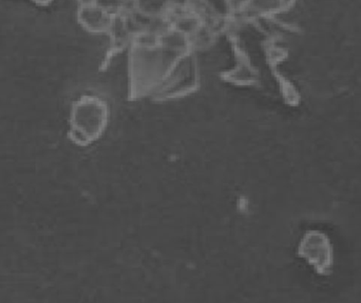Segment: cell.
<instances>
[{
	"instance_id": "6da1fadb",
	"label": "cell",
	"mask_w": 361,
	"mask_h": 303,
	"mask_svg": "<svg viewBox=\"0 0 361 303\" xmlns=\"http://www.w3.org/2000/svg\"><path fill=\"white\" fill-rule=\"evenodd\" d=\"M107 118V105L102 99L80 97L72 107L68 135L75 145H90L103 132Z\"/></svg>"
},
{
	"instance_id": "7a4b0ae2",
	"label": "cell",
	"mask_w": 361,
	"mask_h": 303,
	"mask_svg": "<svg viewBox=\"0 0 361 303\" xmlns=\"http://www.w3.org/2000/svg\"><path fill=\"white\" fill-rule=\"evenodd\" d=\"M78 19L86 31L93 34L109 33L114 25V16L99 4L80 6Z\"/></svg>"
},
{
	"instance_id": "3957f363",
	"label": "cell",
	"mask_w": 361,
	"mask_h": 303,
	"mask_svg": "<svg viewBox=\"0 0 361 303\" xmlns=\"http://www.w3.org/2000/svg\"><path fill=\"white\" fill-rule=\"evenodd\" d=\"M31 1L38 6H50L54 0H31Z\"/></svg>"
}]
</instances>
